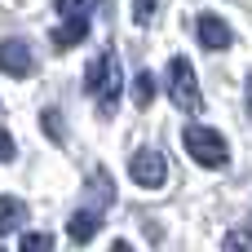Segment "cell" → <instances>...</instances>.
<instances>
[{"label":"cell","mask_w":252,"mask_h":252,"mask_svg":"<svg viewBox=\"0 0 252 252\" xmlns=\"http://www.w3.org/2000/svg\"><path fill=\"white\" fill-rule=\"evenodd\" d=\"M84 89L97 97L102 115L115 111V97H120V62H115V53H97V58L89 62V71H84Z\"/></svg>","instance_id":"cell-1"},{"label":"cell","mask_w":252,"mask_h":252,"mask_svg":"<svg viewBox=\"0 0 252 252\" xmlns=\"http://www.w3.org/2000/svg\"><path fill=\"white\" fill-rule=\"evenodd\" d=\"M168 97L186 111V115H199L204 111V93H199V80H195V66L190 58H168Z\"/></svg>","instance_id":"cell-2"},{"label":"cell","mask_w":252,"mask_h":252,"mask_svg":"<svg viewBox=\"0 0 252 252\" xmlns=\"http://www.w3.org/2000/svg\"><path fill=\"white\" fill-rule=\"evenodd\" d=\"M182 142H186V151H190L204 168H226V159H230L226 137L213 133V128H204V124H190V128L182 133Z\"/></svg>","instance_id":"cell-3"},{"label":"cell","mask_w":252,"mask_h":252,"mask_svg":"<svg viewBox=\"0 0 252 252\" xmlns=\"http://www.w3.org/2000/svg\"><path fill=\"white\" fill-rule=\"evenodd\" d=\"M128 177H133L142 190H159V186L168 182V164H164L159 151H137V155L128 159Z\"/></svg>","instance_id":"cell-4"},{"label":"cell","mask_w":252,"mask_h":252,"mask_svg":"<svg viewBox=\"0 0 252 252\" xmlns=\"http://www.w3.org/2000/svg\"><path fill=\"white\" fill-rule=\"evenodd\" d=\"M195 35H199V44H204V49H217V53L235 44V35H230L226 18H217V13H199V18H195Z\"/></svg>","instance_id":"cell-5"},{"label":"cell","mask_w":252,"mask_h":252,"mask_svg":"<svg viewBox=\"0 0 252 252\" xmlns=\"http://www.w3.org/2000/svg\"><path fill=\"white\" fill-rule=\"evenodd\" d=\"M97 226H102V213H93V208H80V213H71V221H66V235H71V244H89V239L97 235Z\"/></svg>","instance_id":"cell-6"},{"label":"cell","mask_w":252,"mask_h":252,"mask_svg":"<svg viewBox=\"0 0 252 252\" xmlns=\"http://www.w3.org/2000/svg\"><path fill=\"white\" fill-rule=\"evenodd\" d=\"M89 40V22L84 18H66L62 27H53V49L62 53V49H75V44H84Z\"/></svg>","instance_id":"cell-7"},{"label":"cell","mask_w":252,"mask_h":252,"mask_svg":"<svg viewBox=\"0 0 252 252\" xmlns=\"http://www.w3.org/2000/svg\"><path fill=\"white\" fill-rule=\"evenodd\" d=\"M0 62H4L9 75H27V71H31V49H27L22 40H4V44H0Z\"/></svg>","instance_id":"cell-8"},{"label":"cell","mask_w":252,"mask_h":252,"mask_svg":"<svg viewBox=\"0 0 252 252\" xmlns=\"http://www.w3.org/2000/svg\"><path fill=\"white\" fill-rule=\"evenodd\" d=\"M111 199H115L111 177H106V173H93V177H89V204H93V213H97V204H111Z\"/></svg>","instance_id":"cell-9"},{"label":"cell","mask_w":252,"mask_h":252,"mask_svg":"<svg viewBox=\"0 0 252 252\" xmlns=\"http://www.w3.org/2000/svg\"><path fill=\"white\" fill-rule=\"evenodd\" d=\"M0 204H4V217H0V235L9 239V235L18 230V221H22V199H13V195H4Z\"/></svg>","instance_id":"cell-10"},{"label":"cell","mask_w":252,"mask_h":252,"mask_svg":"<svg viewBox=\"0 0 252 252\" xmlns=\"http://www.w3.org/2000/svg\"><path fill=\"white\" fill-rule=\"evenodd\" d=\"M133 102H137L142 111H146V106L155 102V80H151L146 71H137V80H133Z\"/></svg>","instance_id":"cell-11"},{"label":"cell","mask_w":252,"mask_h":252,"mask_svg":"<svg viewBox=\"0 0 252 252\" xmlns=\"http://www.w3.org/2000/svg\"><path fill=\"white\" fill-rule=\"evenodd\" d=\"M53 4H58V13H62V22H66V18H84L97 0H53Z\"/></svg>","instance_id":"cell-12"},{"label":"cell","mask_w":252,"mask_h":252,"mask_svg":"<svg viewBox=\"0 0 252 252\" xmlns=\"http://www.w3.org/2000/svg\"><path fill=\"white\" fill-rule=\"evenodd\" d=\"M18 252H53V239H49V235H40V230H31V235L18 244Z\"/></svg>","instance_id":"cell-13"},{"label":"cell","mask_w":252,"mask_h":252,"mask_svg":"<svg viewBox=\"0 0 252 252\" xmlns=\"http://www.w3.org/2000/svg\"><path fill=\"white\" fill-rule=\"evenodd\" d=\"M151 18H155V0H133V22L151 27Z\"/></svg>","instance_id":"cell-14"},{"label":"cell","mask_w":252,"mask_h":252,"mask_svg":"<svg viewBox=\"0 0 252 252\" xmlns=\"http://www.w3.org/2000/svg\"><path fill=\"white\" fill-rule=\"evenodd\" d=\"M248 248H252V239L244 230H230V235H226V252H248Z\"/></svg>","instance_id":"cell-15"},{"label":"cell","mask_w":252,"mask_h":252,"mask_svg":"<svg viewBox=\"0 0 252 252\" xmlns=\"http://www.w3.org/2000/svg\"><path fill=\"white\" fill-rule=\"evenodd\" d=\"M44 133L53 137V142H62L66 133H62V120H58V111H44Z\"/></svg>","instance_id":"cell-16"},{"label":"cell","mask_w":252,"mask_h":252,"mask_svg":"<svg viewBox=\"0 0 252 252\" xmlns=\"http://www.w3.org/2000/svg\"><path fill=\"white\" fill-rule=\"evenodd\" d=\"M111 252H133V248H128V244H124V239H120V244H111Z\"/></svg>","instance_id":"cell-17"},{"label":"cell","mask_w":252,"mask_h":252,"mask_svg":"<svg viewBox=\"0 0 252 252\" xmlns=\"http://www.w3.org/2000/svg\"><path fill=\"white\" fill-rule=\"evenodd\" d=\"M248 115H252V71H248Z\"/></svg>","instance_id":"cell-18"}]
</instances>
